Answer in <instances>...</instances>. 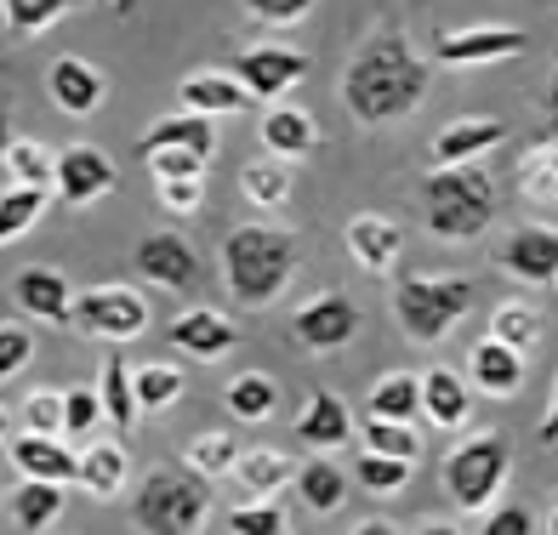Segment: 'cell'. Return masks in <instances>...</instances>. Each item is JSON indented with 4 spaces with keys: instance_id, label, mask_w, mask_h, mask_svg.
Wrapping results in <instances>:
<instances>
[{
    "instance_id": "6da1fadb",
    "label": "cell",
    "mask_w": 558,
    "mask_h": 535,
    "mask_svg": "<svg viewBox=\"0 0 558 535\" xmlns=\"http://www.w3.org/2000/svg\"><path fill=\"white\" fill-rule=\"evenodd\" d=\"M427 81H434L427 58L404 35L383 29V35H371L360 52L348 58L342 104H348V114L360 125H388V120H404L411 109H422Z\"/></svg>"
},
{
    "instance_id": "7a4b0ae2",
    "label": "cell",
    "mask_w": 558,
    "mask_h": 535,
    "mask_svg": "<svg viewBox=\"0 0 558 535\" xmlns=\"http://www.w3.org/2000/svg\"><path fill=\"white\" fill-rule=\"evenodd\" d=\"M296 273V234L274 222H240L222 240V279L240 308H268Z\"/></svg>"
},
{
    "instance_id": "3957f363",
    "label": "cell",
    "mask_w": 558,
    "mask_h": 535,
    "mask_svg": "<svg viewBox=\"0 0 558 535\" xmlns=\"http://www.w3.org/2000/svg\"><path fill=\"white\" fill-rule=\"evenodd\" d=\"M422 222L450 245L478 240L496 222V177L485 166H434L422 183Z\"/></svg>"
},
{
    "instance_id": "277c9868",
    "label": "cell",
    "mask_w": 558,
    "mask_h": 535,
    "mask_svg": "<svg viewBox=\"0 0 558 535\" xmlns=\"http://www.w3.org/2000/svg\"><path fill=\"white\" fill-rule=\"evenodd\" d=\"M211 519V490L194 467H148L132 496V524L143 535H199Z\"/></svg>"
},
{
    "instance_id": "5b68a950",
    "label": "cell",
    "mask_w": 558,
    "mask_h": 535,
    "mask_svg": "<svg viewBox=\"0 0 558 535\" xmlns=\"http://www.w3.org/2000/svg\"><path fill=\"white\" fill-rule=\"evenodd\" d=\"M468 308H473L468 279H427V273H416V279H399L393 285V319H399V330L416 348L445 342L450 330L468 319Z\"/></svg>"
},
{
    "instance_id": "8992f818",
    "label": "cell",
    "mask_w": 558,
    "mask_h": 535,
    "mask_svg": "<svg viewBox=\"0 0 558 535\" xmlns=\"http://www.w3.org/2000/svg\"><path fill=\"white\" fill-rule=\"evenodd\" d=\"M507 473H513V445L501 439V433H473L462 439L450 455H445V496L462 507V513H490V501L501 496Z\"/></svg>"
},
{
    "instance_id": "52a82bcc",
    "label": "cell",
    "mask_w": 558,
    "mask_h": 535,
    "mask_svg": "<svg viewBox=\"0 0 558 535\" xmlns=\"http://www.w3.org/2000/svg\"><path fill=\"white\" fill-rule=\"evenodd\" d=\"M86 337H104V342H132L148 330V302L132 285H97L86 296H74V319Z\"/></svg>"
},
{
    "instance_id": "ba28073f",
    "label": "cell",
    "mask_w": 558,
    "mask_h": 535,
    "mask_svg": "<svg viewBox=\"0 0 558 535\" xmlns=\"http://www.w3.org/2000/svg\"><path fill=\"white\" fill-rule=\"evenodd\" d=\"M353 330H360V308H353V296H342V291L308 296V302L291 314V337L308 348V353H337V348H348Z\"/></svg>"
},
{
    "instance_id": "9c48e42d",
    "label": "cell",
    "mask_w": 558,
    "mask_h": 535,
    "mask_svg": "<svg viewBox=\"0 0 558 535\" xmlns=\"http://www.w3.org/2000/svg\"><path fill=\"white\" fill-rule=\"evenodd\" d=\"M302 74H308V58L291 52V46H251V52L234 58V81L251 92V104H274V97H286Z\"/></svg>"
},
{
    "instance_id": "30bf717a",
    "label": "cell",
    "mask_w": 558,
    "mask_h": 535,
    "mask_svg": "<svg viewBox=\"0 0 558 535\" xmlns=\"http://www.w3.org/2000/svg\"><path fill=\"white\" fill-rule=\"evenodd\" d=\"M132 268L148 279V285H166V291H189V285H199V251H194L183 234H171V228H160V234L137 240Z\"/></svg>"
},
{
    "instance_id": "8fae6325",
    "label": "cell",
    "mask_w": 558,
    "mask_h": 535,
    "mask_svg": "<svg viewBox=\"0 0 558 535\" xmlns=\"http://www.w3.org/2000/svg\"><path fill=\"white\" fill-rule=\"evenodd\" d=\"M342 245H348V257L360 263L365 273L388 279L399 268V257H404V228L393 217H383V211H360V217H348Z\"/></svg>"
},
{
    "instance_id": "7c38bea8",
    "label": "cell",
    "mask_w": 558,
    "mask_h": 535,
    "mask_svg": "<svg viewBox=\"0 0 558 535\" xmlns=\"http://www.w3.org/2000/svg\"><path fill=\"white\" fill-rule=\"evenodd\" d=\"M120 183L114 177V160L104 155V148H92V143H74L58 155V199L63 206H92V199H104L109 189Z\"/></svg>"
},
{
    "instance_id": "4fadbf2b",
    "label": "cell",
    "mask_w": 558,
    "mask_h": 535,
    "mask_svg": "<svg viewBox=\"0 0 558 535\" xmlns=\"http://www.w3.org/2000/svg\"><path fill=\"white\" fill-rule=\"evenodd\" d=\"M496 268H507L513 279H524V285H547V279H558V228H536V222L513 228V234L501 240V251H496Z\"/></svg>"
},
{
    "instance_id": "5bb4252c",
    "label": "cell",
    "mask_w": 558,
    "mask_h": 535,
    "mask_svg": "<svg viewBox=\"0 0 558 535\" xmlns=\"http://www.w3.org/2000/svg\"><path fill=\"white\" fill-rule=\"evenodd\" d=\"M12 302H17L29 319H40V325H69V319H74L69 273H63V268H46V263L23 268V273L12 279Z\"/></svg>"
},
{
    "instance_id": "9a60e30c",
    "label": "cell",
    "mask_w": 558,
    "mask_h": 535,
    "mask_svg": "<svg viewBox=\"0 0 558 535\" xmlns=\"http://www.w3.org/2000/svg\"><path fill=\"white\" fill-rule=\"evenodd\" d=\"M530 35L524 29H462V35H439V63L450 69H478V63H507L524 58Z\"/></svg>"
},
{
    "instance_id": "2e32d148",
    "label": "cell",
    "mask_w": 558,
    "mask_h": 535,
    "mask_svg": "<svg viewBox=\"0 0 558 535\" xmlns=\"http://www.w3.org/2000/svg\"><path fill=\"white\" fill-rule=\"evenodd\" d=\"M166 342L183 348L189 360H222V353L240 348V325L222 319V314H211V308H189V314H177V319L166 325Z\"/></svg>"
},
{
    "instance_id": "e0dca14e",
    "label": "cell",
    "mask_w": 558,
    "mask_h": 535,
    "mask_svg": "<svg viewBox=\"0 0 558 535\" xmlns=\"http://www.w3.org/2000/svg\"><path fill=\"white\" fill-rule=\"evenodd\" d=\"M46 92H52V104L63 114H92V109H104V74H97L86 58H58L52 69H46Z\"/></svg>"
},
{
    "instance_id": "ac0fdd59",
    "label": "cell",
    "mask_w": 558,
    "mask_h": 535,
    "mask_svg": "<svg viewBox=\"0 0 558 535\" xmlns=\"http://www.w3.org/2000/svg\"><path fill=\"white\" fill-rule=\"evenodd\" d=\"M7 450L23 478H46V484H63L69 490L74 473H81V450H63V439H46V433H23Z\"/></svg>"
},
{
    "instance_id": "d6986e66",
    "label": "cell",
    "mask_w": 558,
    "mask_h": 535,
    "mask_svg": "<svg viewBox=\"0 0 558 535\" xmlns=\"http://www.w3.org/2000/svg\"><path fill=\"white\" fill-rule=\"evenodd\" d=\"M507 137V125L490 120V114H473V120H450L445 132L434 137V166H473L478 155H490V148Z\"/></svg>"
},
{
    "instance_id": "ffe728a7",
    "label": "cell",
    "mask_w": 558,
    "mask_h": 535,
    "mask_svg": "<svg viewBox=\"0 0 558 535\" xmlns=\"http://www.w3.org/2000/svg\"><path fill=\"white\" fill-rule=\"evenodd\" d=\"M125 478H132V462H125V445L120 439H86L81 450V473H74V484L92 496V501H109L125 490Z\"/></svg>"
},
{
    "instance_id": "44dd1931",
    "label": "cell",
    "mask_w": 558,
    "mask_h": 535,
    "mask_svg": "<svg viewBox=\"0 0 558 535\" xmlns=\"http://www.w3.org/2000/svg\"><path fill=\"white\" fill-rule=\"evenodd\" d=\"M468 381L478 393H490V399L519 393L524 388V353H513V348H501L496 337H485L468 353Z\"/></svg>"
},
{
    "instance_id": "7402d4cb",
    "label": "cell",
    "mask_w": 558,
    "mask_h": 535,
    "mask_svg": "<svg viewBox=\"0 0 558 535\" xmlns=\"http://www.w3.org/2000/svg\"><path fill=\"white\" fill-rule=\"evenodd\" d=\"M296 439L308 445V450H337L353 439V416H348V404L342 393H308V404L296 411Z\"/></svg>"
},
{
    "instance_id": "603a6c76",
    "label": "cell",
    "mask_w": 558,
    "mask_h": 535,
    "mask_svg": "<svg viewBox=\"0 0 558 535\" xmlns=\"http://www.w3.org/2000/svg\"><path fill=\"white\" fill-rule=\"evenodd\" d=\"M155 148H189V155L211 160V155H217V132H211V120H206V114L177 109V114H166V120L148 125L143 143H137V155H155Z\"/></svg>"
},
{
    "instance_id": "cb8c5ba5",
    "label": "cell",
    "mask_w": 558,
    "mask_h": 535,
    "mask_svg": "<svg viewBox=\"0 0 558 535\" xmlns=\"http://www.w3.org/2000/svg\"><path fill=\"white\" fill-rule=\"evenodd\" d=\"M263 148H268L274 160H308L314 148H319V125L302 114V109H291V104H274L263 114Z\"/></svg>"
},
{
    "instance_id": "d4e9b609",
    "label": "cell",
    "mask_w": 558,
    "mask_h": 535,
    "mask_svg": "<svg viewBox=\"0 0 558 535\" xmlns=\"http://www.w3.org/2000/svg\"><path fill=\"white\" fill-rule=\"evenodd\" d=\"M422 416L434 422V427H468L473 422V393H468V381L456 376V370H427L422 376Z\"/></svg>"
},
{
    "instance_id": "484cf974",
    "label": "cell",
    "mask_w": 558,
    "mask_h": 535,
    "mask_svg": "<svg viewBox=\"0 0 558 535\" xmlns=\"http://www.w3.org/2000/svg\"><path fill=\"white\" fill-rule=\"evenodd\" d=\"M234 478L245 484V496H263L274 501L286 484L296 478V462L286 450H274V445H257V450H240V462H234Z\"/></svg>"
},
{
    "instance_id": "4316f807",
    "label": "cell",
    "mask_w": 558,
    "mask_h": 535,
    "mask_svg": "<svg viewBox=\"0 0 558 535\" xmlns=\"http://www.w3.org/2000/svg\"><path fill=\"white\" fill-rule=\"evenodd\" d=\"M63 519V484H46V478H23L12 490V524L23 535H46Z\"/></svg>"
},
{
    "instance_id": "83f0119b",
    "label": "cell",
    "mask_w": 558,
    "mask_h": 535,
    "mask_svg": "<svg viewBox=\"0 0 558 535\" xmlns=\"http://www.w3.org/2000/svg\"><path fill=\"white\" fill-rule=\"evenodd\" d=\"M183 109L206 114V120L240 114V109H251V92L234 81V74H194V81H183Z\"/></svg>"
},
{
    "instance_id": "f1b7e54d",
    "label": "cell",
    "mask_w": 558,
    "mask_h": 535,
    "mask_svg": "<svg viewBox=\"0 0 558 535\" xmlns=\"http://www.w3.org/2000/svg\"><path fill=\"white\" fill-rule=\"evenodd\" d=\"M291 484H296V496H302V507H308V513H337V507L348 501V473L331 462V455L302 462Z\"/></svg>"
},
{
    "instance_id": "f546056e",
    "label": "cell",
    "mask_w": 558,
    "mask_h": 535,
    "mask_svg": "<svg viewBox=\"0 0 558 535\" xmlns=\"http://www.w3.org/2000/svg\"><path fill=\"white\" fill-rule=\"evenodd\" d=\"M519 194L530 199V206H542V211L558 206V137L536 143V148L519 160Z\"/></svg>"
},
{
    "instance_id": "4dcf8cb0",
    "label": "cell",
    "mask_w": 558,
    "mask_h": 535,
    "mask_svg": "<svg viewBox=\"0 0 558 535\" xmlns=\"http://www.w3.org/2000/svg\"><path fill=\"white\" fill-rule=\"evenodd\" d=\"M0 166H7V177L17 189H52L58 183V155L35 137H12V148L0 155Z\"/></svg>"
},
{
    "instance_id": "1f68e13d",
    "label": "cell",
    "mask_w": 558,
    "mask_h": 535,
    "mask_svg": "<svg viewBox=\"0 0 558 535\" xmlns=\"http://www.w3.org/2000/svg\"><path fill=\"white\" fill-rule=\"evenodd\" d=\"M365 411H371L376 422H411V416L422 411V376H411V370L383 376V381L371 388Z\"/></svg>"
},
{
    "instance_id": "d6a6232c",
    "label": "cell",
    "mask_w": 558,
    "mask_h": 535,
    "mask_svg": "<svg viewBox=\"0 0 558 535\" xmlns=\"http://www.w3.org/2000/svg\"><path fill=\"white\" fill-rule=\"evenodd\" d=\"M97 399H104V416L114 433H132L137 427V393H132V365L109 353L104 360V381H97Z\"/></svg>"
},
{
    "instance_id": "836d02e7",
    "label": "cell",
    "mask_w": 558,
    "mask_h": 535,
    "mask_svg": "<svg viewBox=\"0 0 558 535\" xmlns=\"http://www.w3.org/2000/svg\"><path fill=\"white\" fill-rule=\"evenodd\" d=\"M222 404H228V416H234V422H268V416H274V404H279V388H274V376L245 370V376L228 381Z\"/></svg>"
},
{
    "instance_id": "e575fe53",
    "label": "cell",
    "mask_w": 558,
    "mask_h": 535,
    "mask_svg": "<svg viewBox=\"0 0 558 535\" xmlns=\"http://www.w3.org/2000/svg\"><path fill=\"white\" fill-rule=\"evenodd\" d=\"M69 7H92V0H0V17H7L12 40H35V35L52 29Z\"/></svg>"
},
{
    "instance_id": "d590c367",
    "label": "cell",
    "mask_w": 558,
    "mask_h": 535,
    "mask_svg": "<svg viewBox=\"0 0 558 535\" xmlns=\"http://www.w3.org/2000/svg\"><path fill=\"white\" fill-rule=\"evenodd\" d=\"M240 189H245V199L251 206H263V211H279L291 199V166L286 160H251L245 171H240Z\"/></svg>"
},
{
    "instance_id": "8d00e7d4",
    "label": "cell",
    "mask_w": 558,
    "mask_h": 535,
    "mask_svg": "<svg viewBox=\"0 0 558 535\" xmlns=\"http://www.w3.org/2000/svg\"><path fill=\"white\" fill-rule=\"evenodd\" d=\"M490 337L501 348H513V353H530L542 342V314L530 308V302H501V308L490 314Z\"/></svg>"
},
{
    "instance_id": "74e56055",
    "label": "cell",
    "mask_w": 558,
    "mask_h": 535,
    "mask_svg": "<svg viewBox=\"0 0 558 535\" xmlns=\"http://www.w3.org/2000/svg\"><path fill=\"white\" fill-rule=\"evenodd\" d=\"M46 217V189H7L0 194V245H12V240H23L29 228Z\"/></svg>"
},
{
    "instance_id": "f35d334b",
    "label": "cell",
    "mask_w": 558,
    "mask_h": 535,
    "mask_svg": "<svg viewBox=\"0 0 558 535\" xmlns=\"http://www.w3.org/2000/svg\"><path fill=\"white\" fill-rule=\"evenodd\" d=\"M132 393H137V411H171L183 399V370L177 365H137Z\"/></svg>"
},
{
    "instance_id": "ab89813d",
    "label": "cell",
    "mask_w": 558,
    "mask_h": 535,
    "mask_svg": "<svg viewBox=\"0 0 558 535\" xmlns=\"http://www.w3.org/2000/svg\"><path fill=\"white\" fill-rule=\"evenodd\" d=\"M360 439H365V450H376V455H399V462H416V455H422V439H416V427H411V422H376V416H365Z\"/></svg>"
},
{
    "instance_id": "60d3db41",
    "label": "cell",
    "mask_w": 558,
    "mask_h": 535,
    "mask_svg": "<svg viewBox=\"0 0 558 535\" xmlns=\"http://www.w3.org/2000/svg\"><path fill=\"white\" fill-rule=\"evenodd\" d=\"M97 422H104V399H97L92 381H81V388H69V393H63V439L86 445Z\"/></svg>"
},
{
    "instance_id": "b9f144b4",
    "label": "cell",
    "mask_w": 558,
    "mask_h": 535,
    "mask_svg": "<svg viewBox=\"0 0 558 535\" xmlns=\"http://www.w3.org/2000/svg\"><path fill=\"white\" fill-rule=\"evenodd\" d=\"M240 450H245V445H234L228 433H199V439L189 445V467H194L199 478H222V473H234Z\"/></svg>"
},
{
    "instance_id": "7bdbcfd3",
    "label": "cell",
    "mask_w": 558,
    "mask_h": 535,
    "mask_svg": "<svg viewBox=\"0 0 558 535\" xmlns=\"http://www.w3.org/2000/svg\"><path fill=\"white\" fill-rule=\"evenodd\" d=\"M411 467L416 462H399V455H376V450H360V484L371 496H399L411 484Z\"/></svg>"
},
{
    "instance_id": "ee69618b",
    "label": "cell",
    "mask_w": 558,
    "mask_h": 535,
    "mask_svg": "<svg viewBox=\"0 0 558 535\" xmlns=\"http://www.w3.org/2000/svg\"><path fill=\"white\" fill-rule=\"evenodd\" d=\"M228 535H291V519L279 501H245L228 513Z\"/></svg>"
},
{
    "instance_id": "f6af8a7d",
    "label": "cell",
    "mask_w": 558,
    "mask_h": 535,
    "mask_svg": "<svg viewBox=\"0 0 558 535\" xmlns=\"http://www.w3.org/2000/svg\"><path fill=\"white\" fill-rule=\"evenodd\" d=\"M35 360V337H29V325H0V381H12L23 376Z\"/></svg>"
},
{
    "instance_id": "bcb514c9",
    "label": "cell",
    "mask_w": 558,
    "mask_h": 535,
    "mask_svg": "<svg viewBox=\"0 0 558 535\" xmlns=\"http://www.w3.org/2000/svg\"><path fill=\"white\" fill-rule=\"evenodd\" d=\"M23 433H46V439H58L63 433V393H29L23 399Z\"/></svg>"
},
{
    "instance_id": "7dc6e473",
    "label": "cell",
    "mask_w": 558,
    "mask_h": 535,
    "mask_svg": "<svg viewBox=\"0 0 558 535\" xmlns=\"http://www.w3.org/2000/svg\"><path fill=\"white\" fill-rule=\"evenodd\" d=\"M160 206L166 211H199L206 206V177H160Z\"/></svg>"
},
{
    "instance_id": "c3c4849f",
    "label": "cell",
    "mask_w": 558,
    "mask_h": 535,
    "mask_svg": "<svg viewBox=\"0 0 558 535\" xmlns=\"http://www.w3.org/2000/svg\"><path fill=\"white\" fill-rule=\"evenodd\" d=\"M143 166L155 171V183L160 177H206V160L189 155V148H155V155H143Z\"/></svg>"
},
{
    "instance_id": "681fc988",
    "label": "cell",
    "mask_w": 558,
    "mask_h": 535,
    "mask_svg": "<svg viewBox=\"0 0 558 535\" xmlns=\"http://www.w3.org/2000/svg\"><path fill=\"white\" fill-rule=\"evenodd\" d=\"M245 12L257 23H274V29H291V23L314 12V0H245Z\"/></svg>"
},
{
    "instance_id": "f907efd6",
    "label": "cell",
    "mask_w": 558,
    "mask_h": 535,
    "mask_svg": "<svg viewBox=\"0 0 558 535\" xmlns=\"http://www.w3.org/2000/svg\"><path fill=\"white\" fill-rule=\"evenodd\" d=\"M478 535H536V513L519 507V501H507V507H496V513H485V530Z\"/></svg>"
},
{
    "instance_id": "816d5d0a",
    "label": "cell",
    "mask_w": 558,
    "mask_h": 535,
    "mask_svg": "<svg viewBox=\"0 0 558 535\" xmlns=\"http://www.w3.org/2000/svg\"><path fill=\"white\" fill-rule=\"evenodd\" d=\"M542 120H547V137H558V69H553L547 97H542Z\"/></svg>"
},
{
    "instance_id": "f5cc1de1",
    "label": "cell",
    "mask_w": 558,
    "mask_h": 535,
    "mask_svg": "<svg viewBox=\"0 0 558 535\" xmlns=\"http://www.w3.org/2000/svg\"><path fill=\"white\" fill-rule=\"evenodd\" d=\"M536 439H542V445H558V388H553V411H547V422L536 427Z\"/></svg>"
},
{
    "instance_id": "db71d44e",
    "label": "cell",
    "mask_w": 558,
    "mask_h": 535,
    "mask_svg": "<svg viewBox=\"0 0 558 535\" xmlns=\"http://www.w3.org/2000/svg\"><path fill=\"white\" fill-rule=\"evenodd\" d=\"M353 535H399L388 519H371V524H360V530H353Z\"/></svg>"
},
{
    "instance_id": "11a10c76",
    "label": "cell",
    "mask_w": 558,
    "mask_h": 535,
    "mask_svg": "<svg viewBox=\"0 0 558 535\" xmlns=\"http://www.w3.org/2000/svg\"><path fill=\"white\" fill-rule=\"evenodd\" d=\"M7 445H12V411L0 404V450H7Z\"/></svg>"
},
{
    "instance_id": "9f6ffc18",
    "label": "cell",
    "mask_w": 558,
    "mask_h": 535,
    "mask_svg": "<svg viewBox=\"0 0 558 535\" xmlns=\"http://www.w3.org/2000/svg\"><path fill=\"white\" fill-rule=\"evenodd\" d=\"M7 148H12V114L0 109V155H7Z\"/></svg>"
},
{
    "instance_id": "6f0895ef",
    "label": "cell",
    "mask_w": 558,
    "mask_h": 535,
    "mask_svg": "<svg viewBox=\"0 0 558 535\" xmlns=\"http://www.w3.org/2000/svg\"><path fill=\"white\" fill-rule=\"evenodd\" d=\"M416 535H462V530H456V524H422Z\"/></svg>"
},
{
    "instance_id": "680465c9",
    "label": "cell",
    "mask_w": 558,
    "mask_h": 535,
    "mask_svg": "<svg viewBox=\"0 0 558 535\" xmlns=\"http://www.w3.org/2000/svg\"><path fill=\"white\" fill-rule=\"evenodd\" d=\"M553 535H558V507H553Z\"/></svg>"
}]
</instances>
